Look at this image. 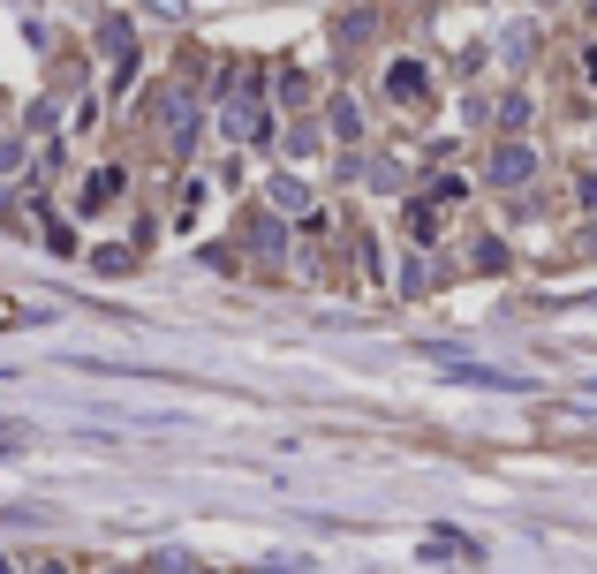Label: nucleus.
Listing matches in <instances>:
<instances>
[{"instance_id": "nucleus-1", "label": "nucleus", "mask_w": 597, "mask_h": 574, "mask_svg": "<svg viewBox=\"0 0 597 574\" xmlns=\"http://www.w3.org/2000/svg\"><path fill=\"white\" fill-rule=\"evenodd\" d=\"M385 91H393V106H424L431 99L424 61H393V69H385Z\"/></svg>"}, {"instance_id": "nucleus-2", "label": "nucleus", "mask_w": 597, "mask_h": 574, "mask_svg": "<svg viewBox=\"0 0 597 574\" xmlns=\"http://www.w3.org/2000/svg\"><path fill=\"white\" fill-rule=\"evenodd\" d=\"M529 174H537V152H529V144H500V152H492V182H500V189L529 182Z\"/></svg>"}, {"instance_id": "nucleus-3", "label": "nucleus", "mask_w": 597, "mask_h": 574, "mask_svg": "<svg viewBox=\"0 0 597 574\" xmlns=\"http://www.w3.org/2000/svg\"><path fill=\"white\" fill-rule=\"evenodd\" d=\"M219 129H227V136H257V129H265V114H257V99H235V106L219 114Z\"/></svg>"}, {"instance_id": "nucleus-4", "label": "nucleus", "mask_w": 597, "mask_h": 574, "mask_svg": "<svg viewBox=\"0 0 597 574\" xmlns=\"http://www.w3.org/2000/svg\"><path fill=\"white\" fill-rule=\"evenodd\" d=\"M106 197H122V174H114V166H106V174H91V182H84V212H99Z\"/></svg>"}, {"instance_id": "nucleus-5", "label": "nucleus", "mask_w": 597, "mask_h": 574, "mask_svg": "<svg viewBox=\"0 0 597 574\" xmlns=\"http://www.w3.org/2000/svg\"><path fill=\"white\" fill-rule=\"evenodd\" d=\"M272 205H280V212H310V189H302V182H288V174H280V182H272Z\"/></svg>"}, {"instance_id": "nucleus-6", "label": "nucleus", "mask_w": 597, "mask_h": 574, "mask_svg": "<svg viewBox=\"0 0 597 574\" xmlns=\"http://www.w3.org/2000/svg\"><path fill=\"white\" fill-rule=\"evenodd\" d=\"M333 129H341V136H356V129H363V114H356L348 99H333Z\"/></svg>"}, {"instance_id": "nucleus-7", "label": "nucleus", "mask_w": 597, "mask_h": 574, "mask_svg": "<svg viewBox=\"0 0 597 574\" xmlns=\"http://www.w3.org/2000/svg\"><path fill=\"white\" fill-rule=\"evenodd\" d=\"M39 574H69V567H39Z\"/></svg>"}, {"instance_id": "nucleus-8", "label": "nucleus", "mask_w": 597, "mask_h": 574, "mask_svg": "<svg viewBox=\"0 0 597 574\" xmlns=\"http://www.w3.org/2000/svg\"><path fill=\"white\" fill-rule=\"evenodd\" d=\"M0 574H16V567H8V560H0Z\"/></svg>"}]
</instances>
